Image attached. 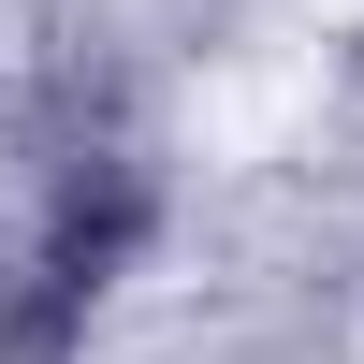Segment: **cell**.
Masks as SVG:
<instances>
[{
  "instance_id": "1",
  "label": "cell",
  "mask_w": 364,
  "mask_h": 364,
  "mask_svg": "<svg viewBox=\"0 0 364 364\" xmlns=\"http://www.w3.org/2000/svg\"><path fill=\"white\" fill-rule=\"evenodd\" d=\"M146 233H161L146 146H117V132L44 146V190H29L15 248H0V364H73L87 321H102V291L146 262Z\"/></svg>"
}]
</instances>
